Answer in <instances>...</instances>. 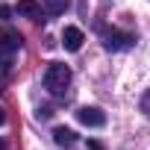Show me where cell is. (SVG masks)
<instances>
[{"instance_id": "cell-1", "label": "cell", "mask_w": 150, "mask_h": 150, "mask_svg": "<svg viewBox=\"0 0 150 150\" xmlns=\"http://www.w3.org/2000/svg\"><path fill=\"white\" fill-rule=\"evenodd\" d=\"M68 86H71V68L68 65H59V62L47 65V71H44V88L59 97V94L68 91Z\"/></svg>"}, {"instance_id": "cell-2", "label": "cell", "mask_w": 150, "mask_h": 150, "mask_svg": "<svg viewBox=\"0 0 150 150\" xmlns=\"http://www.w3.org/2000/svg\"><path fill=\"white\" fill-rule=\"evenodd\" d=\"M21 33L12 30V27H0V68H9L12 65V56L21 50Z\"/></svg>"}, {"instance_id": "cell-3", "label": "cell", "mask_w": 150, "mask_h": 150, "mask_svg": "<svg viewBox=\"0 0 150 150\" xmlns=\"http://www.w3.org/2000/svg\"><path fill=\"white\" fill-rule=\"evenodd\" d=\"M132 44H135V35H132V33H121V30H112V33L106 35V41H103V47L112 50V53L127 50V47H132Z\"/></svg>"}, {"instance_id": "cell-4", "label": "cell", "mask_w": 150, "mask_h": 150, "mask_svg": "<svg viewBox=\"0 0 150 150\" xmlns=\"http://www.w3.org/2000/svg\"><path fill=\"white\" fill-rule=\"evenodd\" d=\"M77 121H80L83 127H103V124H106V112L97 109V106H83V109L77 112Z\"/></svg>"}, {"instance_id": "cell-5", "label": "cell", "mask_w": 150, "mask_h": 150, "mask_svg": "<svg viewBox=\"0 0 150 150\" xmlns=\"http://www.w3.org/2000/svg\"><path fill=\"white\" fill-rule=\"evenodd\" d=\"M83 41H86V35H83L80 27H65V30H62V44H65V50L77 53V50L83 47Z\"/></svg>"}, {"instance_id": "cell-6", "label": "cell", "mask_w": 150, "mask_h": 150, "mask_svg": "<svg viewBox=\"0 0 150 150\" xmlns=\"http://www.w3.org/2000/svg\"><path fill=\"white\" fill-rule=\"evenodd\" d=\"M18 15H27L33 21H44L41 18V3H35V0H18Z\"/></svg>"}, {"instance_id": "cell-7", "label": "cell", "mask_w": 150, "mask_h": 150, "mask_svg": "<svg viewBox=\"0 0 150 150\" xmlns=\"http://www.w3.org/2000/svg\"><path fill=\"white\" fill-rule=\"evenodd\" d=\"M53 141H56L59 147H71L74 141H77V132L68 129V127H56V129H53Z\"/></svg>"}, {"instance_id": "cell-8", "label": "cell", "mask_w": 150, "mask_h": 150, "mask_svg": "<svg viewBox=\"0 0 150 150\" xmlns=\"http://www.w3.org/2000/svg\"><path fill=\"white\" fill-rule=\"evenodd\" d=\"M41 6H44L47 15H62V12H68L71 0H41Z\"/></svg>"}, {"instance_id": "cell-9", "label": "cell", "mask_w": 150, "mask_h": 150, "mask_svg": "<svg viewBox=\"0 0 150 150\" xmlns=\"http://www.w3.org/2000/svg\"><path fill=\"white\" fill-rule=\"evenodd\" d=\"M35 115H38V121H47V118H53V109H50V106H38Z\"/></svg>"}, {"instance_id": "cell-10", "label": "cell", "mask_w": 150, "mask_h": 150, "mask_svg": "<svg viewBox=\"0 0 150 150\" xmlns=\"http://www.w3.org/2000/svg\"><path fill=\"white\" fill-rule=\"evenodd\" d=\"M141 109L150 115V88H147V91H144V97H141Z\"/></svg>"}, {"instance_id": "cell-11", "label": "cell", "mask_w": 150, "mask_h": 150, "mask_svg": "<svg viewBox=\"0 0 150 150\" xmlns=\"http://www.w3.org/2000/svg\"><path fill=\"white\" fill-rule=\"evenodd\" d=\"M9 15H12V9H9V6H0V18H3V21H6Z\"/></svg>"}, {"instance_id": "cell-12", "label": "cell", "mask_w": 150, "mask_h": 150, "mask_svg": "<svg viewBox=\"0 0 150 150\" xmlns=\"http://www.w3.org/2000/svg\"><path fill=\"white\" fill-rule=\"evenodd\" d=\"M88 150H103V144L100 141H88Z\"/></svg>"}, {"instance_id": "cell-13", "label": "cell", "mask_w": 150, "mask_h": 150, "mask_svg": "<svg viewBox=\"0 0 150 150\" xmlns=\"http://www.w3.org/2000/svg\"><path fill=\"white\" fill-rule=\"evenodd\" d=\"M6 124V112H3V106H0V127Z\"/></svg>"}, {"instance_id": "cell-14", "label": "cell", "mask_w": 150, "mask_h": 150, "mask_svg": "<svg viewBox=\"0 0 150 150\" xmlns=\"http://www.w3.org/2000/svg\"><path fill=\"white\" fill-rule=\"evenodd\" d=\"M0 150H6V144H3V141H0Z\"/></svg>"}]
</instances>
